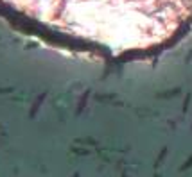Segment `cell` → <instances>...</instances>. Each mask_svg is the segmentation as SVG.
<instances>
[{
  "label": "cell",
  "instance_id": "cell-1",
  "mask_svg": "<svg viewBox=\"0 0 192 177\" xmlns=\"http://www.w3.org/2000/svg\"><path fill=\"white\" fill-rule=\"evenodd\" d=\"M61 32L111 52L167 39L192 18V0H4Z\"/></svg>",
  "mask_w": 192,
  "mask_h": 177
}]
</instances>
